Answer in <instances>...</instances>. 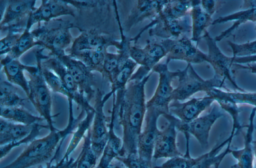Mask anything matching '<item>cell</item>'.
I'll return each instance as SVG.
<instances>
[{
	"label": "cell",
	"instance_id": "6da1fadb",
	"mask_svg": "<svg viewBox=\"0 0 256 168\" xmlns=\"http://www.w3.org/2000/svg\"><path fill=\"white\" fill-rule=\"evenodd\" d=\"M152 73L140 80H130L122 94L112 96V109L122 128V146L118 156L138 154V138L146 112L144 88Z\"/></svg>",
	"mask_w": 256,
	"mask_h": 168
},
{
	"label": "cell",
	"instance_id": "7a4b0ae2",
	"mask_svg": "<svg viewBox=\"0 0 256 168\" xmlns=\"http://www.w3.org/2000/svg\"><path fill=\"white\" fill-rule=\"evenodd\" d=\"M69 118L66 126L62 130L50 131L46 136L36 138L23 150L13 162L1 168H28L40 165L50 160L54 155L56 157L66 136L72 134L78 123L85 114L81 110L76 118L74 116L72 102H68Z\"/></svg>",
	"mask_w": 256,
	"mask_h": 168
},
{
	"label": "cell",
	"instance_id": "3957f363",
	"mask_svg": "<svg viewBox=\"0 0 256 168\" xmlns=\"http://www.w3.org/2000/svg\"><path fill=\"white\" fill-rule=\"evenodd\" d=\"M44 50L41 48L34 53L38 70L35 72L28 73L30 94L28 98L34 106L40 116L46 120L50 130L54 131L58 129L54 126L52 118L58 114L54 116L52 114V100L50 88L42 72V62L50 56L44 54Z\"/></svg>",
	"mask_w": 256,
	"mask_h": 168
},
{
	"label": "cell",
	"instance_id": "277c9868",
	"mask_svg": "<svg viewBox=\"0 0 256 168\" xmlns=\"http://www.w3.org/2000/svg\"><path fill=\"white\" fill-rule=\"evenodd\" d=\"M74 24L68 20L54 19L44 24H38L32 30L34 38L42 48L49 51L48 54L66 51L74 40L70 29Z\"/></svg>",
	"mask_w": 256,
	"mask_h": 168
},
{
	"label": "cell",
	"instance_id": "5b68a950",
	"mask_svg": "<svg viewBox=\"0 0 256 168\" xmlns=\"http://www.w3.org/2000/svg\"><path fill=\"white\" fill-rule=\"evenodd\" d=\"M224 111L220 106L214 104L207 114L199 116L188 123L182 122L174 116L168 114L174 122L178 130L182 132L186 140V156H190V154L189 140L190 134L193 136L203 148L208 146L210 131L215 122L225 114Z\"/></svg>",
	"mask_w": 256,
	"mask_h": 168
},
{
	"label": "cell",
	"instance_id": "8992f818",
	"mask_svg": "<svg viewBox=\"0 0 256 168\" xmlns=\"http://www.w3.org/2000/svg\"><path fill=\"white\" fill-rule=\"evenodd\" d=\"M177 78L178 85L174 90L172 101H184L198 92L206 93L214 88H224L228 91L225 86L224 80L215 76L212 78L204 80L196 73L191 64H188L184 70H179Z\"/></svg>",
	"mask_w": 256,
	"mask_h": 168
},
{
	"label": "cell",
	"instance_id": "52a82bcc",
	"mask_svg": "<svg viewBox=\"0 0 256 168\" xmlns=\"http://www.w3.org/2000/svg\"><path fill=\"white\" fill-rule=\"evenodd\" d=\"M148 29L150 36H157L162 40L178 39L192 31L190 16L188 14L179 19L156 16L134 38H130V42L136 43L142 34Z\"/></svg>",
	"mask_w": 256,
	"mask_h": 168
},
{
	"label": "cell",
	"instance_id": "ba28073f",
	"mask_svg": "<svg viewBox=\"0 0 256 168\" xmlns=\"http://www.w3.org/2000/svg\"><path fill=\"white\" fill-rule=\"evenodd\" d=\"M169 62L166 60L164 63H158L152 68V72L158 74V84L154 94L146 102V108H154L162 112V116L170 114L169 106L174 90L172 82L179 74V70L175 72L168 70Z\"/></svg>",
	"mask_w": 256,
	"mask_h": 168
},
{
	"label": "cell",
	"instance_id": "9c48e42d",
	"mask_svg": "<svg viewBox=\"0 0 256 168\" xmlns=\"http://www.w3.org/2000/svg\"><path fill=\"white\" fill-rule=\"evenodd\" d=\"M110 96L108 92L104 96L103 92L97 88L94 106L95 112L90 128V139L92 148L99 159L108 138V128L104 106Z\"/></svg>",
	"mask_w": 256,
	"mask_h": 168
},
{
	"label": "cell",
	"instance_id": "30bf717a",
	"mask_svg": "<svg viewBox=\"0 0 256 168\" xmlns=\"http://www.w3.org/2000/svg\"><path fill=\"white\" fill-rule=\"evenodd\" d=\"M36 0H8L6 10L0 17L1 32L12 30L22 33L30 14L36 8Z\"/></svg>",
	"mask_w": 256,
	"mask_h": 168
},
{
	"label": "cell",
	"instance_id": "8fae6325",
	"mask_svg": "<svg viewBox=\"0 0 256 168\" xmlns=\"http://www.w3.org/2000/svg\"><path fill=\"white\" fill-rule=\"evenodd\" d=\"M48 54L56 58L65 66L77 84L80 92L90 102L96 92L93 88L94 80L92 72L82 62L66 54L65 51Z\"/></svg>",
	"mask_w": 256,
	"mask_h": 168
},
{
	"label": "cell",
	"instance_id": "7c38bea8",
	"mask_svg": "<svg viewBox=\"0 0 256 168\" xmlns=\"http://www.w3.org/2000/svg\"><path fill=\"white\" fill-rule=\"evenodd\" d=\"M166 52V60H180L188 64L208 62V54L200 50L186 36L178 39L162 40L160 42Z\"/></svg>",
	"mask_w": 256,
	"mask_h": 168
},
{
	"label": "cell",
	"instance_id": "4fadbf2b",
	"mask_svg": "<svg viewBox=\"0 0 256 168\" xmlns=\"http://www.w3.org/2000/svg\"><path fill=\"white\" fill-rule=\"evenodd\" d=\"M110 46H115L118 50L122 46V42L115 39L108 32H102L96 28L83 31L74 38L69 49V54L84 50L106 52Z\"/></svg>",
	"mask_w": 256,
	"mask_h": 168
},
{
	"label": "cell",
	"instance_id": "5bb4252c",
	"mask_svg": "<svg viewBox=\"0 0 256 168\" xmlns=\"http://www.w3.org/2000/svg\"><path fill=\"white\" fill-rule=\"evenodd\" d=\"M161 115L162 114L160 112L146 108L145 126L138 138L137 152L138 156L151 164H152L155 143L160 132L158 128V121Z\"/></svg>",
	"mask_w": 256,
	"mask_h": 168
},
{
	"label": "cell",
	"instance_id": "9a60e30c",
	"mask_svg": "<svg viewBox=\"0 0 256 168\" xmlns=\"http://www.w3.org/2000/svg\"><path fill=\"white\" fill-rule=\"evenodd\" d=\"M206 43L208 48V62L212 66L214 76L220 78L228 80L234 88L240 92H245L235 81L232 67V57L224 55L218 46L214 38H212L206 30L202 38Z\"/></svg>",
	"mask_w": 256,
	"mask_h": 168
},
{
	"label": "cell",
	"instance_id": "2e32d148",
	"mask_svg": "<svg viewBox=\"0 0 256 168\" xmlns=\"http://www.w3.org/2000/svg\"><path fill=\"white\" fill-rule=\"evenodd\" d=\"M42 65L52 71L60 79L68 89L73 94L74 102L84 112L94 110L86 97L80 91L79 88L72 74L65 66L56 58L50 56L43 60Z\"/></svg>",
	"mask_w": 256,
	"mask_h": 168
},
{
	"label": "cell",
	"instance_id": "e0dca14e",
	"mask_svg": "<svg viewBox=\"0 0 256 168\" xmlns=\"http://www.w3.org/2000/svg\"><path fill=\"white\" fill-rule=\"evenodd\" d=\"M214 101V98L207 95L202 98H194L184 102L173 100L170 104V114L183 122L188 123L199 117Z\"/></svg>",
	"mask_w": 256,
	"mask_h": 168
},
{
	"label": "cell",
	"instance_id": "ac0fdd59",
	"mask_svg": "<svg viewBox=\"0 0 256 168\" xmlns=\"http://www.w3.org/2000/svg\"><path fill=\"white\" fill-rule=\"evenodd\" d=\"M163 116L168 122L163 129L160 130L156 142L153 154L154 160L170 158L183 155L177 146V130L174 122L168 116V114H164Z\"/></svg>",
	"mask_w": 256,
	"mask_h": 168
},
{
	"label": "cell",
	"instance_id": "d6986e66",
	"mask_svg": "<svg viewBox=\"0 0 256 168\" xmlns=\"http://www.w3.org/2000/svg\"><path fill=\"white\" fill-rule=\"evenodd\" d=\"M123 24V30L128 32L138 24L147 19L153 20L162 10L166 0H140L134 2Z\"/></svg>",
	"mask_w": 256,
	"mask_h": 168
},
{
	"label": "cell",
	"instance_id": "ffe728a7",
	"mask_svg": "<svg viewBox=\"0 0 256 168\" xmlns=\"http://www.w3.org/2000/svg\"><path fill=\"white\" fill-rule=\"evenodd\" d=\"M1 70L4 72L8 81L12 84L20 86L26 96L30 94L28 80L25 77L24 71L32 73L38 70L36 66H28L22 64L18 59H12L6 55L0 60Z\"/></svg>",
	"mask_w": 256,
	"mask_h": 168
},
{
	"label": "cell",
	"instance_id": "44dd1931",
	"mask_svg": "<svg viewBox=\"0 0 256 168\" xmlns=\"http://www.w3.org/2000/svg\"><path fill=\"white\" fill-rule=\"evenodd\" d=\"M256 114V107L252 109L249 118V123L246 127V134L244 136V146L241 149L230 150L234 158L236 160L231 168H254V154L253 150V135L254 130V118Z\"/></svg>",
	"mask_w": 256,
	"mask_h": 168
},
{
	"label": "cell",
	"instance_id": "7402d4cb",
	"mask_svg": "<svg viewBox=\"0 0 256 168\" xmlns=\"http://www.w3.org/2000/svg\"><path fill=\"white\" fill-rule=\"evenodd\" d=\"M116 116L112 110L108 124V138L99 162L95 168H108L111 162L120 154L122 140L114 132Z\"/></svg>",
	"mask_w": 256,
	"mask_h": 168
},
{
	"label": "cell",
	"instance_id": "603a6c76",
	"mask_svg": "<svg viewBox=\"0 0 256 168\" xmlns=\"http://www.w3.org/2000/svg\"><path fill=\"white\" fill-rule=\"evenodd\" d=\"M146 54V63L144 66H140L135 73L133 74L130 80H140L150 72L154 67L164 56L166 52L160 42L148 41L144 48Z\"/></svg>",
	"mask_w": 256,
	"mask_h": 168
},
{
	"label": "cell",
	"instance_id": "cb8c5ba5",
	"mask_svg": "<svg viewBox=\"0 0 256 168\" xmlns=\"http://www.w3.org/2000/svg\"><path fill=\"white\" fill-rule=\"evenodd\" d=\"M192 7L190 12L192 32L190 39L198 46L200 40L206 31V28L212 25L213 20L212 16L202 8L200 0H192Z\"/></svg>",
	"mask_w": 256,
	"mask_h": 168
},
{
	"label": "cell",
	"instance_id": "d4e9b609",
	"mask_svg": "<svg viewBox=\"0 0 256 168\" xmlns=\"http://www.w3.org/2000/svg\"><path fill=\"white\" fill-rule=\"evenodd\" d=\"M34 124H15L0 118V146L15 142L24 138L30 133Z\"/></svg>",
	"mask_w": 256,
	"mask_h": 168
},
{
	"label": "cell",
	"instance_id": "484cf974",
	"mask_svg": "<svg viewBox=\"0 0 256 168\" xmlns=\"http://www.w3.org/2000/svg\"><path fill=\"white\" fill-rule=\"evenodd\" d=\"M232 20L234 21L233 24L214 38L216 42H220L227 37L240 25L246 22L251 21L256 22V8L245 9L224 16L220 17L213 20L212 25Z\"/></svg>",
	"mask_w": 256,
	"mask_h": 168
},
{
	"label": "cell",
	"instance_id": "4316f807",
	"mask_svg": "<svg viewBox=\"0 0 256 168\" xmlns=\"http://www.w3.org/2000/svg\"><path fill=\"white\" fill-rule=\"evenodd\" d=\"M236 134V130L232 128L228 138L204 154V158L192 168H211L216 164L221 163L226 156L230 154L231 143Z\"/></svg>",
	"mask_w": 256,
	"mask_h": 168
},
{
	"label": "cell",
	"instance_id": "83f0119b",
	"mask_svg": "<svg viewBox=\"0 0 256 168\" xmlns=\"http://www.w3.org/2000/svg\"><path fill=\"white\" fill-rule=\"evenodd\" d=\"M212 96L217 102H228L236 104H246L256 107V92H232L223 91L220 88H214L206 93Z\"/></svg>",
	"mask_w": 256,
	"mask_h": 168
},
{
	"label": "cell",
	"instance_id": "f1b7e54d",
	"mask_svg": "<svg viewBox=\"0 0 256 168\" xmlns=\"http://www.w3.org/2000/svg\"><path fill=\"white\" fill-rule=\"evenodd\" d=\"M94 112V110L85 112V118L78 123L76 131L72 134V139L64 156L58 162L60 163L64 164L69 161L70 156L75 150L81 140L84 138L88 129L91 127Z\"/></svg>",
	"mask_w": 256,
	"mask_h": 168
},
{
	"label": "cell",
	"instance_id": "f546056e",
	"mask_svg": "<svg viewBox=\"0 0 256 168\" xmlns=\"http://www.w3.org/2000/svg\"><path fill=\"white\" fill-rule=\"evenodd\" d=\"M0 108V118L9 121L26 125L39 124L44 119L36 116L22 107H2Z\"/></svg>",
	"mask_w": 256,
	"mask_h": 168
},
{
	"label": "cell",
	"instance_id": "4dcf8cb0",
	"mask_svg": "<svg viewBox=\"0 0 256 168\" xmlns=\"http://www.w3.org/2000/svg\"><path fill=\"white\" fill-rule=\"evenodd\" d=\"M106 52L84 50L68 54L82 62L92 72L96 71L102 74L103 64Z\"/></svg>",
	"mask_w": 256,
	"mask_h": 168
},
{
	"label": "cell",
	"instance_id": "1f68e13d",
	"mask_svg": "<svg viewBox=\"0 0 256 168\" xmlns=\"http://www.w3.org/2000/svg\"><path fill=\"white\" fill-rule=\"evenodd\" d=\"M30 28L28 26H26L16 44L6 54V56L12 59H18L24 52L34 46L42 48L41 43L34 38L30 30Z\"/></svg>",
	"mask_w": 256,
	"mask_h": 168
},
{
	"label": "cell",
	"instance_id": "d6a6232c",
	"mask_svg": "<svg viewBox=\"0 0 256 168\" xmlns=\"http://www.w3.org/2000/svg\"><path fill=\"white\" fill-rule=\"evenodd\" d=\"M192 7V0H166L157 16L174 19L181 18L190 14Z\"/></svg>",
	"mask_w": 256,
	"mask_h": 168
},
{
	"label": "cell",
	"instance_id": "836d02e7",
	"mask_svg": "<svg viewBox=\"0 0 256 168\" xmlns=\"http://www.w3.org/2000/svg\"><path fill=\"white\" fill-rule=\"evenodd\" d=\"M90 128L84 138L82 150L76 160V168H95L99 160L92 147Z\"/></svg>",
	"mask_w": 256,
	"mask_h": 168
},
{
	"label": "cell",
	"instance_id": "e575fe53",
	"mask_svg": "<svg viewBox=\"0 0 256 168\" xmlns=\"http://www.w3.org/2000/svg\"><path fill=\"white\" fill-rule=\"evenodd\" d=\"M0 106L22 107L26 100L17 94L16 88L8 81L0 80Z\"/></svg>",
	"mask_w": 256,
	"mask_h": 168
},
{
	"label": "cell",
	"instance_id": "d590c367",
	"mask_svg": "<svg viewBox=\"0 0 256 168\" xmlns=\"http://www.w3.org/2000/svg\"><path fill=\"white\" fill-rule=\"evenodd\" d=\"M42 66V72L50 88L54 92L64 95L68 100L74 102V96L60 79L52 71Z\"/></svg>",
	"mask_w": 256,
	"mask_h": 168
},
{
	"label": "cell",
	"instance_id": "8d00e7d4",
	"mask_svg": "<svg viewBox=\"0 0 256 168\" xmlns=\"http://www.w3.org/2000/svg\"><path fill=\"white\" fill-rule=\"evenodd\" d=\"M121 41L122 43V48L118 50L116 54L106 52L105 54L102 75L108 78L110 82L123 56L124 44L122 41Z\"/></svg>",
	"mask_w": 256,
	"mask_h": 168
},
{
	"label": "cell",
	"instance_id": "74e56055",
	"mask_svg": "<svg viewBox=\"0 0 256 168\" xmlns=\"http://www.w3.org/2000/svg\"><path fill=\"white\" fill-rule=\"evenodd\" d=\"M204 156V154L196 158L184 156H176L170 158L162 164L154 166V168H192Z\"/></svg>",
	"mask_w": 256,
	"mask_h": 168
},
{
	"label": "cell",
	"instance_id": "f35d334b",
	"mask_svg": "<svg viewBox=\"0 0 256 168\" xmlns=\"http://www.w3.org/2000/svg\"><path fill=\"white\" fill-rule=\"evenodd\" d=\"M54 20L53 16L46 0H42L38 8H36L30 14L26 26L31 28L37 23L40 24L42 22L47 23Z\"/></svg>",
	"mask_w": 256,
	"mask_h": 168
},
{
	"label": "cell",
	"instance_id": "ab89813d",
	"mask_svg": "<svg viewBox=\"0 0 256 168\" xmlns=\"http://www.w3.org/2000/svg\"><path fill=\"white\" fill-rule=\"evenodd\" d=\"M48 128V125H42L36 124L30 133L24 138L15 142H12L6 144L2 146L0 148V159L5 157L14 148L22 144H30L40 134L42 128Z\"/></svg>",
	"mask_w": 256,
	"mask_h": 168
},
{
	"label": "cell",
	"instance_id": "60d3db41",
	"mask_svg": "<svg viewBox=\"0 0 256 168\" xmlns=\"http://www.w3.org/2000/svg\"><path fill=\"white\" fill-rule=\"evenodd\" d=\"M46 1L51 10L54 19L63 16L75 17L74 10L66 0H46Z\"/></svg>",
	"mask_w": 256,
	"mask_h": 168
},
{
	"label": "cell",
	"instance_id": "b9f144b4",
	"mask_svg": "<svg viewBox=\"0 0 256 168\" xmlns=\"http://www.w3.org/2000/svg\"><path fill=\"white\" fill-rule=\"evenodd\" d=\"M231 48L234 57H244L256 55V40L242 44L228 42Z\"/></svg>",
	"mask_w": 256,
	"mask_h": 168
},
{
	"label": "cell",
	"instance_id": "7bdbcfd3",
	"mask_svg": "<svg viewBox=\"0 0 256 168\" xmlns=\"http://www.w3.org/2000/svg\"><path fill=\"white\" fill-rule=\"evenodd\" d=\"M116 158L122 162L127 168H154L152 164L140 158L138 154L118 156Z\"/></svg>",
	"mask_w": 256,
	"mask_h": 168
},
{
	"label": "cell",
	"instance_id": "ee69618b",
	"mask_svg": "<svg viewBox=\"0 0 256 168\" xmlns=\"http://www.w3.org/2000/svg\"><path fill=\"white\" fill-rule=\"evenodd\" d=\"M22 34L12 30L8 31L7 34L0 40V54L1 56L3 54L6 55L10 52Z\"/></svg>",
	"mask_w": 256,
	"mask_h": 168
},
{
	"label": "cell",
	"instance_id": "f6af8a7d",
	"mask_svg": "<svg viewBox=\"0 0 256 168\" xmlns=\"http://www.w3.org/2000/svg\"><path fill=\"white\" fill-rule=\"evenodd\" d=\"M70 5L80 10L101 8L106 6L110 1L106 0H66Z\"/></svg>",
	"mask_w": 256,
	"mask_h": 168
},
{
	"label": "cell",
	"instance_id": "bcb514c9",
	"mask_svg": "<svg viewBox=\"0 0 256 168\" xmlns=\"http://www.w3.org/2000/svg\"><path fill=\"white\" fill-rule=\"evenodd\" d=\"M130 58L140 66H144L146 63V54L143 48L131 44L129 48Z\"/></svg>",
	"mask_w": 256,
	"mask_h": 168
},
{
	"label": "cell",
	"instance_id": "7dc6e473",
	"mask_svg": "<svg viewBox=\"0 0 256 168\" xmlns=\"http://www.w3.org/2000/svg\"><path fill=\"white\" fill-rule=\"evenodd\" d=\"M222 1H215L212 0H200V5L204 10L212 16L216 12L218 6Z\"/></svg>",
	"mask_w": 256,
	"mask_h": 168
},
{
	"label": "cell",
	"instance_id": "c3c4849f",
	"mask_svg": "<svg viewBox=\"0 0 256 168\" xmlns=\"http://www.w3.org/2000/svg\"><path fill=\"white\" fill-rule=\"evenodd\" d=\"M54 160L52 158L49 162L46 163L45 166L40 164L38 166V168H70L73 165V163L75 160L72 158H70L68 162L64 164H60L58 162H57L55 164H53L52 162Z\"/></svg>",
	"mask_w": 256,
	"mask_h": 168
},
{
	"label": "cell",
	"instance_id": "681fc988",
	"mask_svg": "<svg viewBox=\"0 0 256 168\" xmlns=\"http://www.w3.org/2000/svg\"><path fill=\"white\" fill-rule=\"evenodd\" d=\"M232 57L233 64H242L256 62V55L244 57Z\"/></svg>",
	"mask_w": 256,
	"mask_h": 168
},
{
	"label": "cell",
	"instance_id": "f907efd6",
	"mask_svg": "<svg viewBox=\"0 0 256 168\" xmlns=\"http://www.w3.org/2000/svg\"><path fill=\"white\" fill-rule=\"evenodd\" d=\"M233 67H234L236 69H242L248 70L252 74H256V62L247 64L246 65L234 64Z\"/></svg>",
	"mask_w": 256,
	"mask_h": 168
},
{
	"label": "cell",
	"instance_id": "816d5d0a",
	"mask_svg": "<svg viewBox=\"0 0 256 168\" xmlns=\"http://www.w3.org/2000/svg\"><path fill=\"white\" fill-rule=\"evenodd\" d=\"M108 168H127L120 160L116 158L111 162Z\"/></svg>",
	"mask_w": 256,
	"mask_h": 168
},
{
	"label": "cell",
	"instance_id": "f5cc1de1",
	"mask_svg": "<svg viewBox=\"0 0 256 168\" xmlns=\"http://www.w3.org/2000/svg\"><path fill=\"white\" fill-rule=\"evenodd\" d=\"M242 7L244 10L256 8V0H244Z\"/></svg>",
	"mask_w": 256,
	"mask_h": 168
},
{
	"label": "cell",
	"instance_id": "db71d44e",
	"mask_svg": "<svg viewBox=\"0 0 256 168\" xmlns=\"http://www.w3.org/2000/svg\"><path fill=\"white\" fill-rule=\"evenodd\" d=\"M252 144H253L254 158H255V164H254V168H256V140H253Z\"/></svg>",
	"mask_w": 256,
	"mask_h": 168
},
{
	"label": "cell",
	"instance_id": "11a10c76",
	"mask_svg": "<svg viewBox=\"0 0 256 168\" xmlns=\"http://www.w3.org/2000/svg\"><path fill=\"white\" fill-rule=\"evenodd\" d=\"M220 164L221 163H218L214 165V166H212L211 168H219Z\"/></svg>",
	"mask_w": 256,
	"mask_h": 168
},
{
	"label": "cell",
	"instance_id": "9f6ffc18",
	"mask_svg": "<svg viewBox=\"0 0 256 168\" xmlns=\"http://www.w3.org/2000/svg\"><path fill=\"white\" fill-rule=\"evenodd\" d=\"M76 160H75V162H74V164L70 168H76Z\"/></svg>",
	"mask_w": 256,
	"mask_h": 168
},
{
	"label": "cell",
	"instance_id": "6f0895ef",
	"mask_svg": "<svg viewBox=\"0 0 256 168\" xmlns=\"http://www.w3.org/2000/svg\"></svg>",
	"mask_w": 256,
	"mask_h": 168
},
{
	"label": "cell",
	"instance_id": "680465c9",
	"mask_svg": "<svg viewBox=\"0 0 256 168\" xmlns=\"http://www.w3.org/2000/svg\"></svg>",
	"mask_w": 256,
	"mask_h": 168
}]
</instances>
